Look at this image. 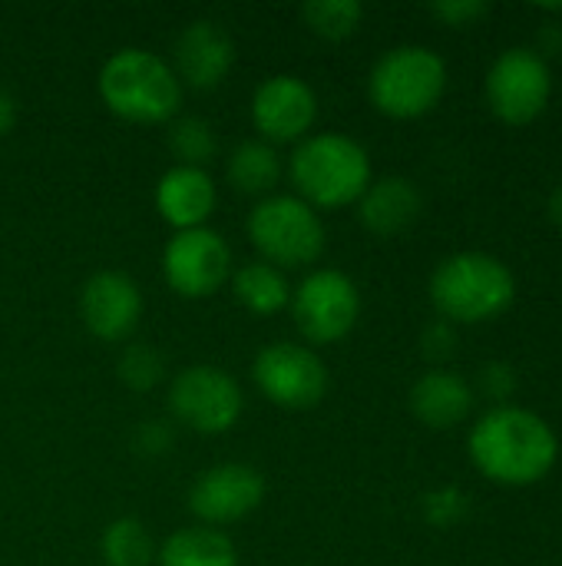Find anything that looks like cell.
I'll list each match as a JSON object with an SVG mask.
<instances>
[{"label": "cell", "mask_w": 562, "mask_h": 566, "mask_svg": "<svg viewBox=\"0 0 562 566\" xmlns=\"http://www.w3.org/2000/svg\"><path fill=\"white\" fill-rule=\"evenodd\" d=\"M470 458L477 471L494 484L530 488L553 471L560 441L537 411L500 405L474 424Z\"/></svg>", "instance_id": "1"}, {"label": "cell", "mask_w": 562, "mask_h": 566, "mask_svg": "<svg viewBox=\"0 0 562 566\" xmlns=\"http://www.w3.org/2000/svg\"><path fill=\"white\" fill-rule=\"evenodd\" d=\"M99 99L126 123L156 126L179 113L182 83L176 70L152 50L123 46L99 66Z\"/></svg>", "instance_id": "2"}, {"label": "cell", "mask_w": 562, "mask_h": 566, "mask_svg": "<svg viewBox=\"0 0 562 566\" xmlns=\"http://www.w3.org/2000/svg\"><path fill=\"white\" fill-rule=\"evenodd\" d=\"M288 176L311 209H344L371 186V156L344 133H311L295 146Z\"/></svg>", "instance_id": "3"}, {"label": "cell", "mask_w": 562, "mask_h": 566, "mask_svg": "<svg viewBox=\"0 0 562 566\" xmlns=\"http://www.w3.org/2000/svg\"><path fill=\"white\" fill-rule=\"evenodd\" d=\"M513 272L487 252H457L431 275V302L450 325L494 322L513 305Z\"/></svg>", "instance_id": "4"}, {"label": "cell", "mask_w": 562, "mask_h": 566, "mask_svg": "<svg viewBox=\"0 0 562 566\" xmlns=\"http://www.w3.org/2000/svg\"><path fill=\"white\" fill-rule=\"evenodd\" d=\"M447 90V63L421 43L388 50L368 76V96L391 119L427 116Z\"/></svg>", "instance_id": "5"}, {"label": "cell", "mask_w": 562, "mask_h": 566, "mask_svg": "<svg viewBox=\"0 0 562 566\" xmlns=\"http://www.w3.org/2000/svg\"><path fill=\"white\" fill-rule=\"evenodd\" d=\"M248 239L275 269L315 265L325 252V222L298 196H265L248 212Z\"/></svg>", "instance_id": "6"}, {"label": "cell", "mask_w": 562, "mask_h": 566, "mask_svg": "<svg viewBox=\"0 0 562 566\" xmlns=\"http://www.w3.org/2000/svg\"><path fill=\"white\" fill-rule=\"evenodd\" d=\"M291 315L311 345H335L348 338L361 318V292L338 269L308 272L291 292Z\"/></svg>", "instance_id": "7"}, {"label": "cell", "mask_w": 562, "mask_h": 566, "mask_svg": "<svg viewBox=\"0 0 562 566\" xmlns=\"http://www.w3.org/2000/svg\"><path fill=\"white\" fill-rule=\"evenodd\" d=\"M172 415L199 434H225L238 424L245 398L238 381L215 365H189L169 385Z\"/></svg>", "instance_id": "8"}, {"label": "cell", "mask_w": 562, "mask_h": 566, "mask_svg": "<svg viewBox=\"0 0 562 566\" xmlns=\"http://www.w3.org/2000/svg\"><path fill=\"white\" fill-rule=\"evenodd\" d=\"M255 388L285 411H308L328 395V368L308 348L295 342H272L252 361Z\"/></svg>", "instance_id": "9"}, {"label": "cell", "mask_w": 562, "mask_h": 566, "mask_svg": "<svg viewBox=\"0 0 562 566\" xmlns=\"http://www.w3.org/2000/svg\"><path fill=\"white\" fill-rule=\"evenodd\" d=\"M553 93V73L550 63L537 50H503L497 63L487 73V103L497 119L510 126L533 123Z\"/></svg>", "instance_id": "10"}, {"label": "cell", "mask_w": 562, "mask_h": 566, "mask_svg": "<svg viewBox=\"0 0 562 566\" xmlns=\"http://www.w3.org/2000/svg\"><path fill=\"white\" fill-rule=\"evenodd\" d=\"M162 275L182 298H209L232 279V249L215 229L176 232L162 249Z\"/></svg>", "instance_id": "11"}, {"label": "cell", "mask_w": 562, "mask_h": 566, "mask_svg": "<svg viewBox=\"0 0 562 566\" xmlns=\"http://www.w3.org/2000/svg\"><path fill=\"white\" fill-rule=\"evenodd\" d=\"M265 501V478L252 464H215L202 471L189 491V511L205 527L245 521Z\"/></svg>", "instance_id": "12"}, {"label": "cell", "mask_w": 562, "mask_h": 566, "mask_svg": "<svg viewBox=\"0 0 562 566\" xmlns=\"http://www.w3.org/2000/svg\"><path fill=\"white\" fill-rule=\"evenodd\" d=\"M318 119L315 90L291 73H275L252 96V123L265 143H301Z\"/></svg>", "instance_id": "13"}, {"label": "cell", "mask_w": 562, "mask_h": 566, "mask_svg": "<svg viewBox=\"0 0 562 566\" xmlns=\"http://www.w3.org/2000/svg\"><path fill=\"white\" fill-rule=\"evenodd\" d=\"M79 318L99 342H126L142 318V289L126 272H96L79 289Z\"/></svg>", "instance_id": "14"}, {"label": "cell", "mask_w": 562, "mask_h": 566, "mask_svg": "<svg viewBox=\"0 0 562 566\" xmlns=\"http://www.w3.org/2000/svg\"><path fill=\"white\" fill-rule=\"evenodd\" d=\"M176 76L192 90H215L235 63V43L215 20H192L176 36Z\"/></svg>", "instance_id": "15"}, {"label": "cell", "mask_w": 562, "mask_h": 566, "mask_svg": "<svg viewBox=\"0 0 562 566\" xmlns=\"http://www.w3.org/2000/svg\"><path fill=\"white\" fill-rule=\"evenodd\" d=\"M219 206L215 179L195 166H172L156 182V212L176 229H202Z\"/></svg>", "instance_id": "16"}, {"label": "cell", "mask_w": 562, "mask_h": 566, "mask_svg": "<svg viewBox=\"0 0 562 566\" xmlns=\"http://www.w3.org/2000/svg\"><path fill=\"white\" fill-rule=\"evenodd\" d=\"M421 189L404 179V176H384V179H371V186L364 189V196L358 199V216L361 226L381 239L401 235L404 229H411L421 216Z\"/></svg>", "instance_id": "17"}, {"label": "cell", "mask_w": 562, "mask_h": 566, "mask_svg": "<svg viewBox=\"0 0 562 566\" xmlns=\"http://www.w3.org/2000/svg\"><path fill=\"white\" fill-rule=\"evenodd\" d=\"M474 408V391L464 378L450 371H427L411 388V411L421 424L434 431L457 428Z\"/></svg>", "instance_id": "18"}, {"label": "cell", "mask_w": 562, "mask_h": 566, "mask_svg": "<svg viewBox=\"0 0 562 566\" xmlns=\"http://www.w3.org/2000/svg\"><path fill=\"white\" fill-rule=\"evenodd\" d=\"M159 566H238L235 544L219 527H182L166 537Z\"/></svg>", "instance_id": "19"}, {"label": "cell", "mask_w": 562, "mask_h": 566, "mask_svg": "<svg viewBox=\"0 0 562 566\" xmlns=\"http://www.w3.org/2000/svg\"><path fill=\"white\" fill-rule=\"evenodd\" d=\"M225 176L235 192L242 196H272L282 176V156L272 143L265 139H245L229 153Z\"/></svg>", "instance_id": "20"}, {"label": "cell", "mask_w": 562, "mask_h": 566, "mask_svg": "<svg viewBox=\"0 0 562 566\" xmlns=\"http://www.w3.org/2000/svg\"><path fill=\"white\" fill-rule=\"evenodd\" d=\"M232 295L252 315H278L291 302V285L282 269L268 262H248L232 272Z\"/></svg>", "instance_id": "21"}, {"label": "cell", "mask_w": 562, "mask_h": 566, "mask_svg": "<svg viewBox=\"0 0 562 566\" xmlns=\"http://www.w3.org/2000/svg\"><path fill=\"white\" fill-rule=\"evenodd\" d=\"M99 554L106 566H149L156 551L149 531L136 517H119L103 531Z\"/></svg>", "instance_id": "22"}, {"label": "cell", "mask_w": 562, "mask_h": 566, "mask_svg": "<svg viewBox=\"0 0 562 566\" xmlns=\"http://www.w3.org/2000/svg\"><path fill=\"white\" fill-rule=\"evenodd\" d=\"M301 17L308 30L321 40H348L364 17V7L358 0H308L301 7Z\"/></svg>", "instance_id": "23"}, {"label": "cell", "mask_w": 562, "mask_h": 566, "mask_svg": "<svg viewBox=\"0 0 562 566\" xmlns=\"http://www.w3.org/2000/svg\"><path fill=\"white\" fill-rule=\"evenodd\" d=\"M169 149L172 156L179 159L176 166H195V169H205V163L215 156L219 149V139H215V129L202 119V116H179L172 126H169Z\"/></svg>", "instance_id": "24"}, {"label": "cell", "mask_w": 562, "mask_h": 566, "mask_svg": "<svg viewBox=\"0 0 562 566\" xmlns=\"http://www.w3.org/2000/svg\"><path fill=\"white\" fill-rule=\"evenodd\" d=\"M166 361L156 348L149 345H129L119 358V378L132 391H149L162 381Z\"/></svg>", "instance_id": "25"}, {"label": "cell", "mask_w": 562, "mask_h": 566, "mask_svg": "<svg viewBox=\"0 0 562 566\" xmlns=\"http://www.w3.org/2000/svg\"><path fill=\"white\" fill-rule=\"evenodd\" d=\"M467 511H470V497L460 488H441L424 497V521L441 531L460 524L467 517Z\"/></svg>", "instance_id": "26"}, {"label": "cell", "mask_w": 562, "mask_h": 566, "mask_svg": "<svg viewBox=\"0 0 562 566\" xmlns=\"http://www.w3.org/2000/svg\"><path fill=\"white\" fill-rule=\"evenodd\" d=\"M517 385H520V378H517L513 365H507V361H487V365L480 368V391H484L490 401H497V408L507 405V401L513 398Z\"/></svg>", "instance_id": "27"}, {"label": "cell", "mask_w": 562, "mask_h": 566, "mask_svg": "<svg viewBox=\"0 0 562 566\" xmlns=\"http://www.w3.org/2000/svg\"><path fill=\"white\" fill-rule=\"evenodd\" d=\"M421 345H424V355H427L431 361H447V358L457 352V332H454L450 322L437 318L434 325H427Z\"/></svg>", "instance_id": "28"}, {"label": "cell", "mask_w": 562, "mask_h": 566, "mask_svg": "<svg viewBox=\"0 0 562 566\" xmlns=\"http://www.w3.org/2000/svg\"><path fill=\"white\" fill-rule=\"evenodd\" d=\"M431 13L450 27H470L474 20H480L487 13L484 0H447V3H434Z\"/></svg>", "instance_id": "29"}, {"label": "cell", "mask_w": 562, "mask_h": 566, "mask_svg": "<svg viewBox=\"0 0 562 566\" xmlns=\"http://www.w3.org/2000/svg\"><path fill=\"white\" fill-rule=\"evenodd\" d=\"M136 448L142 454H166L172 448V428L166 421H146L136 431Z\"/></svg>", "instance_id": "30"}, {"label": "cell", "mask_w": 562, "mask_h": 566, "mask_svg": "<svg viewBox=\"0 0 562 566\" xmlns=\"http://www.w3.org/2000/svg\"><path fill=\"white\" fill-rule=\"evenodd\" d=\"M537 53L543 56V60H550V56H560L562 53V23H543V30H540V36H537Z\"/></svg>", "instance_id": "31"}, {"label": "cell", "mask_w": 562, "mask_h": 566, "mask_svg": "<svg viewBox=\"0 0 562 566\" xmlns=\"http://www.w3.org/2000/svg\"><path fill=\"white\" fill-rule=\"evenodd\" d=\"M13 126H17V99L0 86V139L10 136Z\"/></svg>", "instance_id": "32"}, {"label": "cell", "mask_w": 562, "mask_h": 566, "mask_svg": "<svg viewBox=\"0 0 562 566\" xmlns=\"http://www.w3.org/2000/svg\"><path fill=\"white\" fill-rule=\"evenodd\" d=\"M550 219H553V226L562 232V182L553 189V196H550Z\"/></svg>", "instance_id": "33"}]
</instances>
